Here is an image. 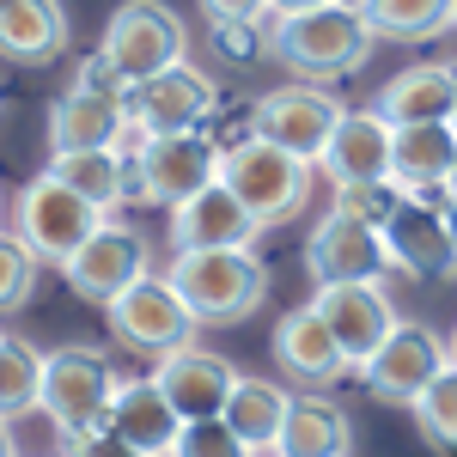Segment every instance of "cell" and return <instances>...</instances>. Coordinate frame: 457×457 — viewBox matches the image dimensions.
<instances>
[{"instance_id":"277c9868","label":"cell","mask_w":457,"mask_h":457,"mask_svg":"<svg viewBox=\"0 0 457 457\" xmlns=\"http://www.w3.org/2000/svg\"><path fill=\"white\" fill-rule=\"evenodd\" d=\"M104 226H110V213L98 202H86L79 189L55 183L49 171L37 177V183H25L19 189V208H12V232L31 245L37 262H55V269H68Z\"/></svg>"},{"instance_id":"74e56055","label":"cell","mask_w":457,"mask_h":457,"mask_svg":"<svg viewBox=\"0 0 457 457\" xmlns=\"http://www.w3.org/2000/svg\"><path fill=\"white\" fill-rule=\"evenodd\" d=\"M275 19H293V12H317V6H336V0H269Z\"/></svg>"},{"instance_id":"cb8c5ba5","label":"cell","mask_w":457,"mask_h":457,"mask_svg":"<svg viewBox=\"0 0 457 457\" xmlns=\"http://www.w3.org/2000/svg\"><path fill=\"white\" fill-rule=\"evenodd\" d=\"M68 49V12L55 0H0V55L19 68H43Z\"/></svg>"},{"instance_id":"3957f363","label":"cell","mask_w":457,"mask_h":457,"mask_svg":"<svg viewBox=\"0 0 457 457\" xmlns=\"http://www.w3.org/2000/svg\"><path fill=\"white\" fill-rule=\"evenodd\" d=\"M165 281L195 323H245L269 299V269L250 250H177Z\"/></svg>"},{"instance_id":"f546056e","label":"cell","mask_w":457,"mask_h":457,"mask_svg":"<svg viewBox=\"0 0 457 457\" xmlns=\"http://www.w3.org/2000/svg\"><path fill=\"white\" fill-rule=\"evenodd\" d=\"M415 421H421V439L433 452H457V366H445V372L421 390Z\"/></svg>"},{"instance_id":"83f0119b","label":"cell","mask_w":457,"mask_h":457,"mask_svg":"<svg viewBox=\"0 0 457 457\" xmlns=\"http://www.w3.org/2000/svg\"><path fill=\"white\" fill-rule=\"evenodd\" d=\"M43 366L49 353H37L25 336H0V421L43 409Z\"/></svg>"},{"instance_id":"44dd1931","label":"cell","mask_w":457,"mask_h":457,"mask_svg":"<svg viewBox=\"0 0 457 457\" xmlns=\"http://www.w3.org/2000/svg\"><path fill=\"white\" fill-rule=\"evenodd\" d=\"M390 141H396V129H390L378 110H348L342 116V129H336V141L329 153L317 159L336 189H348V183H385L390 177Z\"/></svg>"},{"instance_id":"d6a6232c","label":"cell","mask_w":457,"mask_h":457,"mask_svg":"<svg viewBox=\"0 0 457 457\" xmlns=\"http://www.w3.org/2000/svg\"><path fill=\"white\" fill-rule=\"evenodd\" d=\"M171 457H250V445L226 421H189L183 433H177Z\"/></svg>"},{"instance_id":"8d00e7d4","label":"cell","mask_w":457,"mask_h":457,"mask_svg":"<svg viewBox=\"0 0 457 457\" xmlns=\"http://www.w3.org/2000/svg\"><path fill=\"white\" fill-rule=\"evenodd\" d=\"M213 31H220V49L226 55H250L256 49V31H245V25H213Z\"/></svg>"},{"instance_id":"ab89813d","label":"cell","mask_w":457,"mask_h":457,"mask_svg":"<svg viewBox=\"0 0 457 457\" xmlns=\"http://www.w3.org/2000/svg\"><path fill=\"white\" fill-rule=\"evenodd\" d=\"M445 232H452V245H457V202L445 208Z\"/></svg>"},{"instance_id":"d590c367","label":"cell","mask_w":457,"mask_h":457,"mask_svg":"<svg viewBox=\"0 0 457 457\" xmlns=\"http://www.w3.org/2000/svg\"><path fill=\"white\" fill-rule=\"evenodd\" d=\"M68 457H146V452H135L129 439H116V433H86V439H68Z\"/></svg>"},{"instance_id":"52a82bcc","label":"cell","mask_w":457,"mask_h":457,"mask_svg":"<svg viewBox=\"0 0 457 457\" xmlns=\"http://www.w3.org/2000/svg\"><path fill=\"white\" fill-rule=\"evenodd\" d=\"M98 49L110 55V68L122 73L129 92H135V86H146V79L183 68L189 31H183V19H177L165 0H122V6L110 12Z\"/></svg>"},{"instance_id":"f35d334b","label":"cell","mask_w":457,"mask_h":457,"mask_svg":"<svg viewBox=\"0 0 457 457\" xmlns=\"http://www.w3.org/2000/svg\"><path fill=\"white\" fill-rule=\"evenodd\" d=\"M0 457H19V445H12V421H0Z\"/></svg>"},{"instance_id":"60d3db41","label":"cell","mask_w":457,"mask_h":457,"mask_svg":"<svg viewBox=\"0 0 457 457\" xmlns=\"http://www.w3.org/2000/svg\"><path fill=\"white\" fill-rule=\"evenodd\" d=\"M445 348H452V366H457V329H452V336H445Z\"/></svg>"},{"instance_id":"e575fe53","label":"cell","mask_w":457,"mask_h":457,"mask_svg":"<svg viewBox=\"0 0 457 457\" xmlns=\"http://www.w3.org/2000/svg\"><path fill=\"white\" fill-rule=\"evenodd\" d=\"M202 12H208L213 25H245V31H256L275 6L269 0H202Z\"/></svg>"},{"instance_id":"ee69618b","label":"cell","mask_w":457,"mask_h":457,"mask_svg":"<svg viewBox=\"0 0 457 457\" xmlns=\"http://www.w3.org/2000/svg\"><path fill=\"white\" fill-rule=\"evenodd\" d=\"M452 129H457V122H452Z\"/></svg>"},{"instance_id":"4316f807","label":"cell","mask_w":457,"mask_h":457,"mask_svg":"<svg viewBox=\"0 0 457 457\" xmlns=\"http://www.w3.org/2000/svg\"><path fill=\"white\" fill-rule=\"evenodd\" d=\"M49 177L68 183V189H79L86 202H98L104 213L129 202V177H122L116 146H104V153H55V159H49Z\"/></svg>"},{"instance_id":"f1b7e54d","label":"cell","mask_w":457,"mask_h":457,"mask_svg":"<svg viewBox=\"0 0 457 457\" xmlns=\"http://www.w3.org/2000/svg\"><path fill=\"white\" fill-rule=\"evenodd\" d=\"M360 12L378 37H396V43H421L457 25V0H360Z\"/></svg>"},{"instance_id":"ac0fdd59","label":"cell","mask_w":457,"mask_h":457,"mask_svg":"<svg viewBox=\"0 0 457 457\" xmlns=\"http://www.w3.org/2000/svg\"><path fill=\"white\" fill-rule=\"evenodd\" d=\"M122 129H129V98L68 86L49 104V153H104L122 141Z\"/></svg>"},{"instance_id":"7a4b0ae2","label":"cell","mask_w":457,"mask_h":457,"mask_svg":"<svg viewBox=\"0 0 457 457\" xmlns=\"http://www.w3.org/2000/svg\"><path fill=\"white\" fill-rule=\"evenodd\" d=\"M372 43H378V31L366 25L360 0H336V6L293 12V19H275V25H269L275 62H281L287 73H299V79H312V86L353 73L372 55Z\"/></svg>"},{"instance_id":"ffe728a7","label":"cell","mask_w":457,"mask_h":457,"mask_svg":"<svg viewBox=\"0 0 457 457\" xmlns=\"http://www.w3.org/2000/svg\"><path fill=\"white\" fill-rule=\"evenodd\" d=\"M378 116L390 129H427V122H457V79L445 62H421L403 68L396 79L378 86Z\"/></svg>"},{"instance_id":"4dcf8cb0","label":"cell","mask_w":457,"mask_h":457,"mask_svg":"<svg viewBox=\"0 0 457 457\" xmlns=\"http://www.w3.org/2000/svg\"><path fill=\"white\" fill-rule=\"evenodd\" d=\"M403 208V189H396V177L385 183H348V189H336V213H348L360 226H372V232H385L390 220Z\"/></svg>"},{"instance_id":"30bf717a","label":"cell","mask_w":457,"mask_h":457,"mask_svg":"<svg viewBox=\"0 0 457 457\" xmlns=\"http://www.w3.org/2000/svg\"><path fill=\"white\" fill-rule=\"evenodd\" d=\"M445 366H452V348H445L433 329H421V323H396V329H390V342L360 366V378H366V390H372L378 403L415 409V403H421V390L433 385Z\"/></svg>"},{"instance_id":"2e32d148","label":"cell","mask_w":457,"mask_h":457,"mask_svg":"<svg viewBox=\"0 0 457 457\" xmlns=\"http://www.w3.org/2000/svg\"><path fill=\"white\" fill-rule=\"evenodd\" d=\"M208 110H213V86L189 62L129 92V122L146 135H189V129L208 122Z\"/></svg>"},{"instance_id":"5b68a950","label":"cell","mask_w":457,"mask_h":457,"mask_svg":"<svg viewBox=\"0 0 457 457\" xmlns=\"http://www.w3.org/2000/svg\"><path fill=\"white\" fill-rule=\"evenodd\" d=\"M220 183L262 226H287V220H299V208L312 202V165L281 153V146L256 141V135H245V141H232L220 153Z\"/></svg>"},{"instance_id":"484cf974","label":"cell","mask_w":457,"mask_h":457,"mask_svg":"<svg viewBox=\"0 0 457 457\" xmlns=\"http://www.w3.org/2000/svg\"><path fill=\"white\" fill-rule=\"evenodd\" d=\"M287 409H293V396L281 385H262V378H238L232 390V403H226V415L220 421L232 427L238 439H245L250 452H262V445H275L287 427Z\"/></svg>"},{"instance_id":"7bdbcfd3","label":"cell","mask_w":457,"mask_h":457,"mask_svg":"<svg viewBox=\"0 0 457 457\" xmlns=\"http://www.w3.org/2000/svg\"><path fill=\"white\" fill-rule=\"evenodd\" d=\"M0 336H6V329H0Z\"/></svg>"},{"instance_id":"603a6c76","label":"cell","mask_w":457,"mask_h":457,"mask_svg":"<svg viewBox=\"0 0 457 457\" xmlns=\"http://www.w3.org/2000/svg\"><path fill=\"white\" fill-rule=\"evenodd\" d=\"M457 171V129L427 122V129H396L390 141V177L403 195H439Z\"/></svg>"},{"instance_id":"9c48e42d","label":"cell","mask_w":457,"mask_h":457,"mask_svg":"<svg viewBox=\"0 0 457 457\" xmlns=\"http://www.w3.org/2000/svg\"><path fill=\"white\" fill-rule=\"evenodd\" d=\"M104 317H110V329H116V342H122V348L153 353V360H171V353L195 348V329H202L165 275H159V281L146 275L141 287H129Z\"/></svg>"},{"instance_id":"1f68e13d","label":"cell","mask_w":457,"mask_h":457,"mask_svg":"<svg viewBox=\"0 0 457 457\" xmlns=\"http://www.w3.org/2000/svg\"><path fill=\"white\" fill-rule=\"evenodd\" d=\"M37 269H43V262L31 256V245H25L19 232H0V317L19 312V305L31 299Z\"/></svg>"},{"instance_id":"b9f144b4","label":"cell","mask_w":457,"mask_h":457,"mask_svg":"<svg viewBox=\"0 0 457 457\" xmlns=\"http://www.w3.org/2000/svg\"><path fill=\"white\" fill-rule=\"evenodd\" d=\"M445 195H452V202H457V171H452V183H445Z\"/></svg>"},{"instance_id":"7402d4cb","label":"cell","mask_w":457,"mask_h":457,"mask_svg":"<svg viewBox=\"0 0 457 457\" xmlns=\"http://www.w3.org/2000/svg\"><path fill=\"white\" fill-rule=\"evenodd\" d=\"M110 433L129 439V445L146 452V457H171L177 452V433H183V415L165 403L159 378H122L116 409H110Z\"/></svg>"},{"instance_id":"5bb4252c","label":"cell","mask_w":457,"mask_h":457,"mask_svg":"<svg viewBox=\"0 0 457 457\" xmlns=\"http://www.w3.org/2000/svg\"><path fill=\"white\" fill-rule=\"evenodd\" d=\"M153 378H159L165 403H171L177 415H183V427H189V421H220V415H226V403H232V390H238V366H232L226 353H208L195 342V348L159 360Z\"/></svg>"},{"instance_id":"9a60e30c","label":"cell","mask_w":457,"mask_h":457,"mask_svg":"<svg viewBox=\"0 0 457 457\" xmlns=\"http://www.w3.org/2000/svg\"><path fill=\"white\" fill-rule=\"evenodd\" d=\"M390 269L415 275V281H457V245L445 232V208H427L415 195H403L396 220L385 226Z\"/></svg>"},{"instance_id":"7c38bea8","label":"cell","mask_w":457,"mask_h":457,"mask_svg":"<svg viewBox=\"0 0 457 457\" xmlns=\"http://www.w3.org/2000/svg\"><path fill=\"white\" fill-rule=\"evenodd\" d=\"M305 269H312L317 287H348V281H378L390 269V250H385V232L360 226L348 213H323L317 232L305 238Z\"/></svg>"},{"instance_id":"836d02e7","label":"cell","mask_w":457,"mask_h":457,"mask_svg":"<svg viewBox=\"0 0 457 457\" xmlns=\"http://www.w3.org/2000/svg\"><path fill=\"white\" fill-rule=\"evenodd\" d=\"M73 86H86V92H104V98H129V79L110 68V55H104V49H92V55L79 62Z\"/></svg>"},{"instance_id":"ba28073f","label":"cell","mask_w":457,"mask_h":457,"mask_svg":"<svg viewBox=\"0 0 457 457\" xmlns=\"http://www.w3.org/2000/svg\"><path fill=\"white\" fill-rule=\"evenodd\" d=\"M342 116L348 110L336 104L329 92H317V86H281V92H269V98L250 104V135L293 153V159H305V165H317L329 153V141H336Z\"/></svg>"},{"instance_id":"e0dca14e","label":"cell","mask_w":457,"mask_h":457,"mask_svg":"<svg viewBox=\"0 0 457 457\" xmlns=\"http://www.w3.org/2000/svg\"><path fill=\"white\" fill-rule=\"evenodd\" d=\"M256 232H262V220L226 183H208L202 195H189L183 208H171V245L177 250H250Z\"/></svg>"},{"instance_id":"d4e9b609","label":"cell","mask_w":457,"mask_h":457,"mask_svg":"<svg viewBox=\"0 0 457 457\" xmlns=\"http://www.w3.org/2000/svg\"><path fill=\"white\" fill-rule=\"evenodd\" d=\"M281 457H348L353 452V427L329 396H293L281 427Z\"/></svg>"},{"instance_id":"8992f818","label":"cell","mask_w":457,"mask_h":457,"mask_svg":"<svg viewBox=\"0 0 457 457\" xmlns=\"http://www.w3.org/2000/svg\"><path fill=\"white\" fill-rule=\"evenodd\" d=\"M116 390H122V372L98 348H55L49 366H43V415L62 439L104 433Z\"/></svg>"},{"instance_id":"8fae6325","label":"cell","mask_w":457,"mask_h":457,"mask_svg":"<svg viewBox=\"0 0 457 457\" xmlns=\"http://www.w3.org/2000/svg\"><path fill=\"white\" fill-rule=\"evenodd\" d=\"M312 312L329 323V336H336V348L348 353V366L360 372L372 353L390 342V329H396V312H390L385 287L378 281H348V287H317Z\"/></svg>"},{"instance_id":"d6986e66","label":"cell","mask_w":457,"mask_h":457,"mask_svg":"<svg viewBox=\"0 0 457 457\" xmlns=\"http://www.w3.org/2000/svg\"><path fill=\"white\" fill-rule=\"evenodd\" d=\"M275 366H281L287 378H299V385H342L353 366L348 353L336 348V336H329V323L312 312V305H299V312L281 317V329H275Z\"/></svg>"},{"instance_id":"6da1fadb","label":"cell","mask_w":457,"mask_h":457,"mask_svg":"<svg viewBox=\"0 0 457 457\" xmlns=\"http://www.w3.org/2000/svg\"><path fill=\"white\" fill-rule=\"evenodd\" d=\"M220 153L226 146L189 129V135H146V129H122L116 159L129 177V202H159V208H183L189 195H202L208 183H220Z\"/></svg>"},{"instance_id":"4fadbf2b","label":"cell","mask_w":457,"mask_h":457,"mask_svg":"<svg viewBox=\"0 0 457 457\" xmlns=\"http://www.w3.org/2000/svg\"><path fill=\"white\" fill-rule=\"evenodd\" d=\"M62 281H68L86 305H104V312H110L129 287L146 281V238L110 220L104 232H98V238H92V245L62 269Z\"/></svg>"}]
</instances>
